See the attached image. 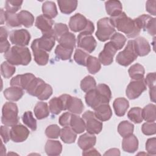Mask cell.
<instances>
[{
    "label": "cell",
    "instance_id": "6da1fadb",
    "mask_svg": "<svg viewBox=\"0 0 156 156\" xmlns=\"http://www.w3.org/2000/svg\"><path fill=\"white\" fill-rule=\"evenodd\" d=\"M109 18L111 24L114 27L126 34L128 38H135L141 32V29L136 24L135 20L127 16L123 12L116 16Z\"/></svg>",
    "mask_w": 156,
    "mask_h": 156
},
{
    "label": "cell",
    "instance_id": "7a4b0ae2",
    "mask_svg": "<svg viewBox=\"0 0 156 156\" xmlns=\"http://www.w3.org/2000/svg\"><path fill=\"white\" fill-rule=\"evenodd\" d=\"M4 57L7 62L12 65H27L31 61V54L28 48L25 46H13Z\"/></svg>",
    "mask_w": 156,
    "mask_h": 156
},
{
    "label": "cell",
    "instance_id": "3957f363",
    "mask_svg": "<svg viewBox=\"0 0 156 156\" xmlns=\"http://www.w3.org/2000/svg\"><path fill=\"white\" fill-rule=\"evenodd\" d=\"M26 91L29 94L36 96L39 100L45 101L52 95V88L41 79L35 77L30 83Z\"/></svg>",
    "mask_w": 156,
    "mask_h": 156
},
{
    "label": "cell",
    "instance_id": "277c9868",
    "mask_svg": "<svg viewBox=\"0 0 156 156\" xmlns=\"http://www.w3.org/2000/svg\"><path fill=\"white\" fill-rule=\"evenodd\" d=\"M18 108L15 103L5 102L2 108L1 122L7 126H13L18 124L19 121Z\"/></svg>",
    "mask_w": 156,
    "mask_h": 156
},
{
    "label": "cell",
    "instance_id": "5b68a950",
    "mask_svg": "<svg viewBox=\"0 0 156 156\" xmlns=\"http://www.w3.org/2000/svg\"><path fill=\"white\" fill-rule=\"evenodd\" d=\"M138 57L135 51L134 41L129 40L124 49L118 53L116 56V62L123 66H127L134 62Z\"/></svg>",
    "mask_w": 156,
    "mask_h": 156
},
{
    "label": "cell",
    "instance_id": "8992f818",
    "mask_svg": "<svg viewBox=\"0 0 156 156\" xmlns=\"http://www.w3.org/2000/svg\"><path fill=\"white\" fill-rule=\"evenodd\" d=\"M115 33V29L111 24L110 18L105 17L97 22V31L96 36L101 41H105Z\"/></svg>",
    "mask_w": 156,
    "mask_h": 156
},
{
    "label": "cell",
    "instance_id": "52a82bcc",
    "mask_svg": "<svg viewBox=\"0 0 156 156\" xmlns=\"http://www.w3.org/2000/svg\"><path fill=\"white\" fill-rule=\"evenodd\" d=\"M82 118L85 121V130L88 133L91 134H98L102 129V122L99 120L94 113L90 111H86L82 115Z\"/></svg>",
    "mask_w": 156,
    "mask_h": 156
},
{
    "label": "cell",
    "instance_id": "ba28073f",
    "mask_svg": "<svg viewBox=\"0 0 156 156\" xmlns=\"http://www.w3.org/2000/svg\"><path fill=\"white\" fill-rule=\"evenodd\" d=\"M146 90V84L144 79H132L126 90V94L130 99L138 98L143 91Z\"/></svg>",
    "mask_w": 156,
    "mask_h": 156
},
{
    "label": "cell",
    "instance_id": "9c48e42d",
    "mask_svg": "<svg viewBox=\"0 0 156 156\" xmlns=\"http://www.w3.org/2000/svg\"><path fill=\"white\" fill-rule=\"evenodd\" d=\"M71 96L69 94H64L59 97L52 98L49 102L50 112L54 115H58L62 111L67 110Z\"/></svg>",
    "mask_w": 156,
    "mask_h": 156
},
{
    "label": "cell",
    "instance_id": "30bf717a",
    "mask_svg": "<svg viewBox=\"0 0 156 156\" xmlns=\"http://www.w3.org/2000/svg\"><path fill=\"white\" fill-rule=\"evenodd\" d=\"M9 38L11 43L15 46H25L29 43L30 34L26 29L14 30L10 32Z\"/></svg>",
    "mask_w": 156,
    "mask_h": 156
},
{
    "label": "cell",
    "instance_id": "8fae6325",
    "mask_svg": "<svg viewBox=\"0 0 156 156\" xmlns=\"http://www.w3.org/2000/svg\"><path fill=\"white\" fill-rule=\"evenodd\" d=\"M140 29L147 31L151 35H155V18L143 14L134 19Z\"/></svg>",
    "mask_w": 156,
    "mask_h": 156
},
{
    "label": "cell",
    "instance_id": "7c38bea8",
    "mask_svg": "<svg viewBox=\"0 0 156 156\" xmlns=\"http://www.w3.org/2000/svg\"><path fill=\"white\" fill-rule=\"evenodd\" d=\"M90 21L87 20L83 15L76 13L72 16L69 21V29L74 32H82L88 27Z\"/></svg>",
    "mask_w": 156,
    "mask_h": 156
},
{
    "label": "cell",
    "instance_id": "4fadbf2b",
    "mask_svg": "<svg viewBox=\"0 0 156 156\" xmlns=\"http://www.w3.org/2000/svg\"><path fill=\"white\" fill-rule=\"evenodd\" d=\"M77 47L88 53H91L95 49L97 43L94 38L90 34L80 33L77 36Z\"/></svg>",
    "mask_w": 156,
    "mask_h": 156
},
{
    "label": "cell",
    "instance_id": "5bb4252c",
    "mask_svg": "<svg viewBox=\"0 0 156 156\" xmlns=\"http://www.w3.org/2000/svg\"><path fill=\"white\" fill-rule=\"evenodd\" d=\"M117 49L111 41L105 44L103 50L99 53L98 59L103 65L107 66L112 63L113 57L115 55Z\"/></svg>",
    "mask_w": 156,
    "mask_h": 156
},
{
    "label": "cell",
    "instance_id": "9a60e30c",
    "mask_svg": "<svg viewBox=\"0 0 156 156\" xmlns=\"http://www.w3.org/2000/svg\"><path fill=\"white\" fill-rule=\"evenodd\" d=\"M30 132L28 129L22 124H16L10 129V139L15 143L24 141Z\"/></svg>",
    "mask_w": 156,
    "mask_h": 156
},
{
    "label": "cell",
    "instance_id": "2e32d148",
    "mask_svg": "<svg viewBox=\"0 0 156 156\" xmlns=\"http://www.w3.org/2000/svg\"><path fill=\"white\" fill-rule=\"evenodd\" d=\"M36 77L32 73H26L20 74L13 77L10 80V85L19 87L23 90H26L31 82Z\"/></svg>",
    "mask_w": 156,
    "mask_h": 156
},
{
    "label": "cell",
    "instance_id": "e0dca14e",
    "mask_svg": "<svg viewBox=\"0 0 156 156\" xmlns=\"http://www.w3.org/2000/svg\"><path fill=\"white\" fill-rule=\"evenodd\" d=\"M31 49L34 54L35 62L38 65H46L49 61V54L46 51L38 47L36 39L32 41L31 44Z\"/></svg>",
    "mask_w": 156,
    "mask_h": 156
},
{
    "label": "cell",
    "instance_id": "ac0fdd59",
    "mask_svg": "<svg viewBox=\"0 0 156 156\" xmlns=\"http://www.w3.org/2000/svg\"><path fill=\"white\" fill-rule=\"evenodd\" d=\"M35 25L43 34L53 32L54 21L44 15H40L37 17Z\"/></svg>",
    "mask_w": 156,
    "mask_h": 156
},
{
    "label": "cell",
    "instance_id": "d6986e66",
    "mask_svg": "<svg viewBox=\"0 0 156 156\" xmlns=\"http://www.w3.org/2000/svg\"><path fill=\"white\" fill-rule=\"evenodd\" d=\"M38 47L46 52H50L55 45V38L52 33L43 34L40 38H37Z\"/></svg>",
    "mask_w": 156,
    "mask_h": 156
},
{
    "label": "cell",
    "instance_id": "ffe728a7",
    "mask_svg": "<svg viewBox=\"0 0 156 156\" xmlns=\"http://www.w3.org/2000/svg\"><path fill=\"white\" fill-rule=\"evenodd\" d=\"M96 141V137L94 134L85 133L80 135L78 139L77 144L83 151H85L93 147Z\"/></svg>",
    "mask_w": 156,
    "mask_h": 156
},
{
    "label": "cell",
    "instance_id": "44dd1931",
    "mask_svg": "<svg viewBox=\"0 0 156 156\" xmlns=\"http://www.w3.org/2000/svg\"><path fill=\"white\" fill-rule=\"evenodd\" d=\"M133 41L135 51L138 56L143 57L150 52L151 46L149 42L144 37H138Z\"/></svg>",
    "mask_w": 156,
    "mask_h": 156
},
{
    "label": "cell",
    "instance_id": "7402d4cb",
    "mask_svg": "<svg viewBox=\"0 0 156 156\" xmlns=\"http://www.w3.org/2000/svg\"><path fill=\"white\" fill-rule=\"evenodd\" d=\"M122 148L124 151L129 153H133L138 148V140L134 135L132 134L123 138Z\"/></svg>",
    "mask_w": 156,
    "mask_h": 156
},
{
    "label": "cell",
    "instance_id": "603a6c76",
    "mask_svg": "<svg viewBox=\"0 0 156 156\" xmlns=\"http://www.w3.org/2000/svg\"><path fill=\"white\" fill-rule=\"evenodd\" d=\"M94 115L101 121H105L112 116V109L108 104H102L94 109Z\"/></svg>",
    "mask_w": 156,
    "mask_h": 156
},
{
    "label": "cell",
    "instance_id": "cb8c5ba5",
    "mask_svg": "<svg viewBox=\"0 0 156 156\" xmlns=\"http://www.w3.org/2000/svg\"><path fill=\"white\" fill-rule=\"evenodd\" d=\"M24 90L17 87L11 86L9 88H6L4 92V96L5 99L10 101H18L20 100L24 94Z\"/></svg>",
    "mask_w": 156,
    "mask_h": 156
},
{
    "label": "cell",
    "instance_id": "d4e9b609",
    "mask_svg": "<svg viewBox=\"0 0 156 156\" xmlns=\"http://www.w3.org/2000/svg\"><path fill=\"white\" fill-rule=\"evenodd\" d=\"M113 107L115 114L118 116H122L125 115L129 107V101L124 98H118L115 99L113 102Z\"/></svg>",
    "mask_w": 156,
    "mask_h": 156
},
{
    "label": "cell",
    "instance_id": "484cf974",
    "mask_svg": "<svg viewBox=\"0 0 156 156\" xmlns=\"http://www.w3.org/2000/svg\"><path fill=\"white\" fill-rule=\"evenodd\" d=\"M95 90L98 94L102 104H108L112 98V92L109 87L105 83L96 85Z\"/></svg>",
    "mask_w": 156,
    "mask_h": 156
},
{
    "label": "cell",
    "instance_id": "4316f807",
    "mask_svg": "<svg viewBox=\"0 0 156 156\" xmlns=\"http://www.w3.org/2000/svg\"><path fill=\"white\" fill-rule=\"evenodd\" d=\"M106 12L111 17L116 16L122 13V4L119 1H107L105 2Z\"/></svg>",
    "mask_w": 156,
    "mask_h": 156
},
{
    "label": "cell",
    "instance_id": "83f0119b",
    "mask_svg": "<svg viewBox=\"0 0 156 156\" xmlns=\"http://www.w3.org/2000/svg\"><path fill=\"white\" fill-rule=\"evenodd\" d=\"M44 150L48 155H58L62 151V145L58 141L49 140L45 144Z\"/></svg>",
    "mask_w": 156,
    "mask_h": 156
},
{
    "label": "cell",
    "instance_id": "f1b7e54d",
    "mask_svg": "<svg viewBox=\"0 0 156 156\" xmlns=\"http://www.w3.org/2000/svg\"><path fill=\"white\" fill-rule=\"evenodd\" d=\"M57 3L62 13L70 14L76 9L78 2L76 0H59Z\"/></svg>",
    "mask_w": 156,
    "mask_h": 156
},
{
    "label": "cell",
    "instance_id": "f546056e",
    "mask_svg": "<svg viewBox=\"0 0 156 156\" xmlns=\"http://www.w3.org/2000/svg\"><path fill=\"white\" fill-rule=\"evenodd\" d=\"M85 100L86 104L94 110L99 105L102 104L101 100L95 89L87 93L85 96Z\"/></svg>",
    "mask_w": 156,
    "mask_h": 156
},
{
    "label": "cell",
    "instance_id": "4dcf8cb0",
    "mask_svg": "<svg viewBox=\"0 0 156 156\" xmlns=\"http://www.w3.org/2000/svg\"><path fill=\"white\" fill-rule=\"evenodd\" d=\"M69 126L76 133H81L85 130L84 120L76 114H72Z\"/></svg>",
    "mask_w": 156,
    "mask_h": 156
},
{
    "label": "cell",
    "instance_id": "1f68e13d",
    "mask_svg": "<svg viewBox=\"0 0 156 156\" xmlns=\"http://www.w3.org/2000/svg\"><path fill=\"white\" fill-rule=\"evenodd\" d=\"M60 138L65 143H74L77 138V133L69 126H64L60 131Z\"/></svg>",
    "mask_w": 156,
    "mask_h": 156
},
{
    "label": "cell",
    "instance_id": "d6a6232c",
    "mask_svg": "<svg viewBox=\"0 0 156 156\" xmlns=\"http://www.w3.org/2000/svg\"><path fill=\"white\" fill-rule=\"evenodd\" d=\"M83 104L82 100L76 97L71 96L67 110L73 114L79 115L83 110Z\"/></svg>",
    "mask_w": 156,
    "mask_h": 156
},
{
    "label": "cell",
    "instance_id": "836d02e7",
    "mask_svg": "<svg viewBox=\"0 0 156 156\" xmlns=\"http://www.w3.org/2000/svg\"><path fill=\"white\" fill-rule=\"evenodd\" d=\"M57 41L63 47L73 49L76 46V40L74 34L69 32L62 35Z\"/></svg>",
    "mask_w": 156,
    "mask_h": 156
},
{
    "label": "cell",
    "instance_id": "e575fe53",
    "mask_svg": "<svg viewBox=\"0 0 156 156\" xmlns=\"http://www.w3.org/2000/svg\"><path fill=\"white\" fill-rule=\"evenodd\" d=\"M34 112L35 117L38 119H42L48 117L49 115V109L46 102H38L35 105Z\"/></svg>",
    "mask_w": 156,
    "mask_h": 156
},
{
    "label": "cell",
    "instance_id": "d590c367",
    "mask_svg": "<svg viewBox=\"0 0 156 156\" xmlns=\"http://www.w3.org/2000/svg\"><path fill=\"white\" fill-rule=\"evenodd\" d=\"M128 73L132 79L136 80L144 78L145 70L143 65L140 63H135L129 68Z\"/></svg>",
    "mask_w": 156,
    "mask_h": 156
},
{
    "label": "cell",
    "instance_id": "8d00e7d4",
    "mask_svg": "<svg viewBox=\"0 0 156 156\" xmlns=\"http://www.w3.org/2000/svg\"><path fill=\"white\" fill-rule=\"evenodd\" d=\"M18 19L21 25L26 27H30L34 22V16L27 10H21L17 13Z\"/></svg>",
    "mask_w": 156,
    "mask_h": 156
},
{
    "label": "cell",
    "instance_id": "74e56055",
    "mask_svg": "<svg viewBox=\"0 0 156 156\" xmlns=\"http://www.w3.org/2000/svg\"><path fill=\"white\" fill-rule=\"evenodd\" d=\"M42 12L44 15L52 19L55 18L58 12L55 4L52 1H46L42 5Z\"/></svg>",
    "mask_w": 156,
    "mask_h": 156
},
{
    "label": "cell",
    "instance_id": "f35d334b",
    "mask_svg": "<svg viewBox=\"0 0 156 156\" xmlns=\"http://www.w3.org/2000/svg\"><path fill=\"white\" fill-rule=\"evenodd\" d=\"M156 107L155 105L149 104L146 105L143 109H142L143 118L146 122H154L155 121L156 115Z\"/></svg>",
    "mask_w": 156,
    "mask_h": 156
},
{
    "label": "cell",
    "instance_id": "ab89813d",
    "mask_svg": "<svg viewBox=\"0 0 156 156\" xmlns=\"http://www.w3.org/2000/svg\"><path fill=\"white\" fill-rule=\"evenodd\" d=\"M134 126L127 121H121L118 126V132L122 137L127 136L133 134Z\"/></svg>",
    "mask_w": 156,
    "mask_h": 156
},
{
    "label": "cell",
    "instance_id": "60d3db41",
    "mask_svg": "<svg viewBox=\"0 0 156 156\" xmlns=\"http://www.w3.org/2000/svg\"><path fill=\"white\" fill-rule=\"evenodd\" d=\"M86 66L87 68L88 72L93 74L97 73L101 69V63L99 59L91 55L88 56L87 60Z\"/></svg>",
    "mask_w": 156,
    "mask_h": 156
},
{
    "label": "cell",
    "instance_id": "b9f144b4",
    "mask_svg": "<svg viewBox=\"0 0 156 156\" xmlns=\"http://www.w3.org/2000/svg\"><path fill=\"white\" fill-rule=\"evenodd\" d=\"M96 87V80L94 77L91 76H87L80 82V88L85 93L95 89Z\"/></svg>",
    "mask_w": 156,
    "mask_h": 156
},
{
    "label": "cell",
    "instance_id": "7bdbcfd3",
    "mask_svg": "<svg viewBox=\"0 0 156 156\" xmlns=\"http://www.w3.org/2000/svg\"><path fill=\"white\" fill-rule=\"evenodd\" d=\"M73 49L63 47L58 44L55 49V54L57 58L62 60H69L71 57Z\"/></svg>",
    "mask_w": 156,
    "mask_h": 156
},
{
    "label": "cell",
    "instance_id": "ee69618b",
    "mask_svg": "<svg viewBox=\"0 0 156 156\" xmlns=\"http://www.w3.org/2000/svg\"><path fill=\"white\" fill-rule=\"evenodd\" d=\"M128 118L135 123H140L143 121L142 109L140 107H133L127 113Z\"/></svg>",
    "mask_w": 156,
    "mask_h": 156
},
{
    "label": "cell",
    "instance_id": "f6af8a7d",
    "mask_svg": "<svg viewBox=\"0 0 156 156\" xmlns=\"http://www.w3.org/2000/svg\"><path fill=\"white\" fill-rule=\"evenodd\" d=\"M22 121L31 130L34 131L37 129V121L34 118L32 113L30 111L24 112L22 116Z\"/></svg>",
    "mask_w": 156,
    "mask_h": 156
},
{
    "label": "cell",
    "instance_id": "bcb514c9",
    "mask_svg": "<svg viewBox=\"0 0 156 156\" xmlns=\"http://www.w3.org/2000/svg\"><path fill=\"white\" fill-rule=\"evenodd\" d=\"M110 40L117 50L122 49L126 42V37L124 35L118 32H115L110 37Z\"/></svg>",
    "mask_w": 156,
    "mask_h": 156
},
{
    "label": "cell",
    "instance_id": "7dc6e473",
    "mask_svg": "<svg viewBox=\"0 0 156 156\" xmlns=\"http://www.w3.org/2000/svg\"><path fill=\"white\" fill-rule=\"evenodd\" d=\"M5 22L8 26L10 27H18L21 26L17 14L15 13H10L5 11Z\"/></svg>",
    "mask_w": 156,
    "mask_h": 156
},
{
    "label": "cell",
    "instance_id": "c3c4849f",
    "mask_svg": "<svg viewBox=\"0 0 156 156\" xmlns=\"http://www.w3.org/2000/svg\"><path fill=\"white\" fill-rule=\"evenodd\" d=\"M89 55L88 52L84 50L77 49L74 54V60L78 65L86 66L87 60Z\"/></svg>",
    "mask_w": 156,
    "mask_h": 156
},
{
    "label": "cell",
    "instance_id": "681fc988",
    "mask_svg": "<svg viewBox=\"0 0 156 156\" xmlns=\"http://www.w3.org/2000/svg\"><path fill=\"white\" fill-rule=\"evenodd\" d=\"M16 71L14 65H11L8 62H3L1 65V73L2 77L8 79L12 77Z\"/></svg>",
    "mask_w": 156,
    "mask_h": 156
},
{
    "label": "cell",
    "instance_id": "f907efd6",
    "mask_svg": "<svg viewBox=\"0 0 156 156\" xmlns=\"http://www.w3.org/2000/svg\"><path fill=\"white\" fill-rule=\"evenodd\" d=\"M69 32L68 27L63 23H56L53 28V34L57 40H58L62 35Z\"/></svg>",
    "mask_w": 156,
    "mask_h": 156
},
{
    "label": "cell",
    "instance_id": "816d5d0a",
    "mask_svg": "<svg viewBox=\"0 0 156 156\" xmlns=\"http://www.w3.org/2000/svg\"><path fill=\"white\" fill-rule=\"evenodd\" d=\"M23 2V1L7 0L5 2V11L10 13H16L20 9Z\"/></svg>",
    "mask_w": 156,
    "mask_h": 156
},
{
    "label": "cell",
    "instance_id": "f5cc1de1",
    "mask_svg": "<svg viewBox=\"0 0 156 156\" xmlns=\"http://www.w3.org/2000/svg\"><path fill=\"white\" fill-rule=\"evenodd\" d=\"M61 129L57 124H52L47 127L45 130V134L49 138H58L60 134Z\"/></svg>",
    "mask_w": 156,
    "mask_h": 156
},
{
    "label": "cell",
    "instance_id": "db71d44e",
    "mask_svg": "<svg viewBox=\"0 0 156 156\" xmlns=\"http://www.w3.org/2000/svg\"><path fill=\"white\" fill-rule=\"evenodd\" d=\"M142 132L146 135H154L156 132V125L155 121L146 122L142 125Z\"/></svg>",
    "mask_w": 156,
    "mask_h": 156
},
{
    "label": "cell",
    "instance_id": "11a10c76",
    "mask_svg": "<svg viewBox=\"0 0 156 156\" xmlns=\"http://www.w3.org/2000/svg\"><path fill=\"white\" fill-rule=\"evenodd\" d=\"M146 151L150 155L156 154V138L155 137L149 138L146 143Z\"/></svg>",
    "mask_w": 156,
    "mask_h": 156
},
{
    "label": "cell",
    "instance_id": "9f6ffc18",
    "mask_svg": "<svg viewBox=\"0 0 156 156\" xmlns=\"http://www.w3.org/2000/svg\"><path fill=\"white\" fill-rule=\"evenodd\" d=\"M144 81L146 82V84L149 88V89L155 88V82H156L155 73H148L146 78L144 79Z\"/></svg>",
    "mask_w": 156,
    "mask_h": 156
},
{
    "label": "cell",
    "instance_id": "6f0895ef",
    "mask_svg": "<svg viewBox=\"0 0 156 156\" xmlns=\"http://www.w3.org/2000/svg\"><path fill=\"white\" fill-rule=\"evenodd\" d=\"M72 113L71 112H65L63 113L58 119V122L62 126H69L70 120Z\"/></svg>",
    "mask_w": 156,
    "mask_h": 156
},
{
    "label": "cell",
    "instance_id": "680465c9",
    "mask_svg": "<svg viewBox=\"0 0 156 156\" xmlns=\"http://www.w3.org/2000/svg\"><path fill=\"white\" fill-rule=\"evenodd\" d=\"M7 126H1V136L4 143H7L10 139V129Z\"/></svg>",
    "mask_w": 156,
    "mask_h": 156
},
{
    "label": "cell",
    "instance_id": "91938a15",
    "mask_svg": "<svg viewBox=\"0 0 156 156\" xmlns=\"http://www.w3.org/2000/svg\"><path fill=\"white\" fill-rule=\"evenodd\" d=\"M155 4L156 1H147L146 3V10L151 15L155 16L156 12H155Z\"/></svg>",
    "mask_w": 156,
    "mask_h": 156
},
{
    "label": "cell",
    "instance_id": "94428289",
    "mask_svg": "<svg viewBox=\"0 0 156 156\" xmlns=\"http://www.w3.org/2000/svg\"><path fill=\"white\" fill-rule=\"evenodd\" d=\"M10 44L7 40L0 41V49L1 53L7 52L10 48Z\"/></svg>",
    "mask_w": 156,
    "mask_h": 156
},
{
    "label": "cell",
    "instance_id": "6125c7cd",
    "mask_svg": "<svg viewBox=\"0 0 156 156\" xmlns=\"http://www.w3.org/2000/svg\"><path fill=\"white\" fill-rule=\"evenodd\" d=\"M82 155H101V154L98 152V151L94 148H90L89 149L83 151L82 152Z\"/></svg>",
    "mask_w": 156,
    "mask_h": 156
},
{
    "label": "cell",
    "instance_id": "be15d7a7",
    "mask_svg": "<svg viewBox=\"0 0 156 156\" xmlns=\"http://www.w3.org/2000/svg\"><path fill=\"white\" fill-rule=\"evenodd\" d=\"M7 35H8V32L7 29L4 27L1 26L0 27V41L7 40Z\"/></svg>",
    "mask_w": 156,
    "mask_h": 156
},
{
    "label": "cell",
    "instance_id": "e7e4bbea",
    "mask_svg": "<svg viewBox=\"0 0 156 156\" xmlns=\"http://www.w3.org/2000/svg\"><path fill=\"white\" fill-rule=\"evenodd\" d=\"M120 152L118 149L116 148H113L108 150L104 155H119Z\"/></svg>",
    "mask_w": 156,
    "mask_h": 156
},
{
    "label": "cell",
    "instance_id": "03108f58",
    "mask_svg": "<svg viewBox=\"0 0 156 156\" xmlns=\"http://www.w3.org/2000/svg\"><path fill=\"white\" fill-rule=\"evenodd\" d=\"M5 11H4L2 9H1V24H2L5 22Z\"/></svg>",
    "mask_w": 156,
    "mask_h": 156
}]
</instances>
